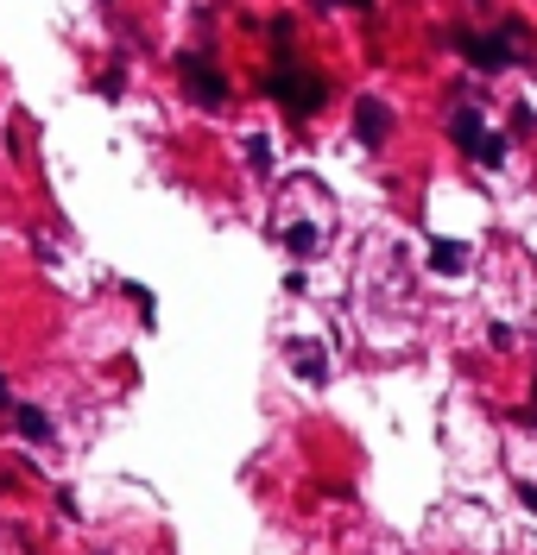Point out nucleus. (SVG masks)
Listing matches in <instances>:
<instances>
[{
    "instance_id": "obj_2",
    "label": "nucleus",
    "mask_w": 537,
    "mask_h": 555,
    "mask_svg": "<svg viewBox=\"0 0 537 555\" xmlns=\"http://www.w3.org/2000/svg\"><path fill=\"white\" fill-rule=\"evenodd\" d=\"M177 69H183V83H190V95L203 101V108H222V101H228L222 76H216V69H209L203 57H196V51H183V57H177Z\"/></svg>"
},
{
    "instance_id": "obj_11",
    "label": "nucleus",
    "mask_w": 537,
    "mask_h": 555,
    "mask_svg": "<svg viewBox=\"0 0 537 555\" xmlns=\"http://www.w3.org/2000/svg\"><path fill=\"white\" fill-rule=\"evenodd\" d=\"M0 404H13V391H7V379H0Z\"/></svg>"
},
{
    "instance_id": "obj_3",
    "label": "nucleus",
    "mask_w": 537,
    "mask_h": 555,
    "mask_svg": "<svg viewBox=\"0 0 537 555\" xmlns=\"http://www.w3.org/2000/svg\"><path fill=\"white\" fill-rule=\"evenodd\" d=\"M354 133H361V146H386V139H392V108L379 101V95H361L354 101Z\"/></svg>"
},
{
    "instance_id": "obj_10",
    "label": "nucleus",
    "mask_w": 537,
    "mask_h": 555,
    "mask_svg": "<svg viewBox=\"0 0 537 555\" xmlns=\"http://www.w3.org/2000/svg\"><path fill=\"white\" fill-rule=\"evenodd\" d=\"M518 499H525V511H537V486H518Z\"/></svg>"
},
{
    "instance_id": "obj_6",
    "label": "nucleus",
    "mask_w": 537,
    "mask_h": 555,
    "mask_svg": "<svg viewBox=\"0 0 537 555\" xmlns=\"http://www.w3.org/2000/svg\"><path fill=\"white\" fill-rule=\"evenodd\" d=\"M285 246H291L297 259H310V253L322 246V228H316V221H291V228H285Z\"/></svg>"
},
{
    "instance_id": "obj_1",
    "label": "nucleus",
    "mask_w": 537,
    "mask_h": 555,
    "mask_svg": "<svg viewBox=\"0 0 537 555\" xmlns=\"http://www.w3.org/2000/svg\"><path fill=\"white\" fill-rule=\"evenodd\" d=\"M449 133H455V146H461L468 158H481V165H506V139H493V133L481 126V114H475V108H455V114H449Z\"/></svg>"
},
{
    "instance_id": "obj_7",
    "label": "nucleus",
    "mask_w": 537,
    "mask_h": 555,
    "mask_svg": "<svg viewBox=\"0 0 537 555\" xmlns=\"http://www.w3.org/2000/svg\"><path fill=\"white\" fill-rule=\"evenodd\" d=\"M291 366H297V379H310V385L329 379V360L316 354V347H291Z\"/></svg>"
},
{
    "instance_id": "obj_5",
    "label": "nucleus",
    "mask_w": 537,
    "mask_h": 555,
    "mask_svg": "<svg viewBox=\"0 0 537 555\" xmlns=\"http://www.w3.org/2000/svg\"><path fill=\"white\" fill-rule=\"evenodd\" d=\"M13 430H20L26 442H51V423H45L38 404H13Z\"/></svg>"
},
{
    "instance_id": "obj_4",
    "label": "nucleus",
    "mask_w": 537,
    "mask_h": 555,
    "mask_svg": "<svg viewBox=\"0 0 537 555\" xmlns=\"http://www.w3.org/2000/svg\"><path fill=\"white\" fill-rule=\"evenodd\" d=\"M455 51H461L468 63H481V69H500V63L518 57V44H506V38H481V32H455Z\"/></svg>"
},
{
    "instance_id": "obj_9",
    "label": "nucleus",
    "mask_w": 537,
    "mask_h": 555,
    "mask_svg": "<svg viewBox=\"0 0 537 555\" xmlns=\"http://www.w3.org/2000/svg\"><path fill=\"white\" fill-rule=\"evenodd\" d=\"M247 158H253V165L265 171V165H273V146H265V139H247Z\"/></svg>"
},
{
    "instance_id": "obj_8",
    "label": "nucleus",
    "mask_w": 537,
    "mask_h": 555,
    "mask_svg": "<svg viewBox=\"0 0 537 555\" xmlns=\"http://www.w3.org/2000/svg\"><path fill=\"white\" fill-rule=\"evenodd\" d=\"M461 265H468V246L461 240H436L430 246V271H461Z\"/></svg>"
}]
</instances>
